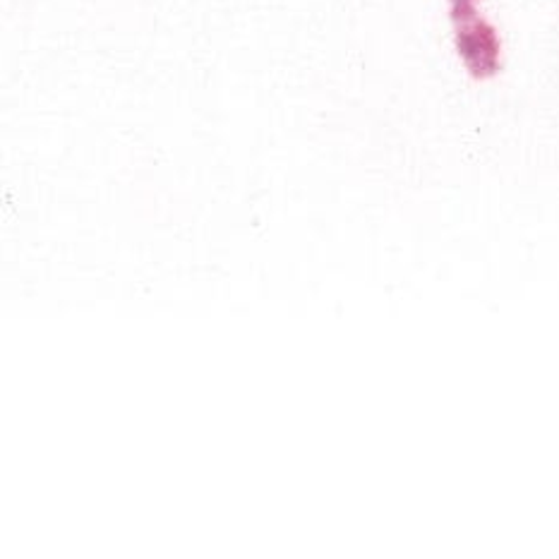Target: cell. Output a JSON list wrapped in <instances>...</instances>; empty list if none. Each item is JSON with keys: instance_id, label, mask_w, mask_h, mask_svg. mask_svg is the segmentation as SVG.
I'll use <instances>...</instances> for the list:
<instances>
[{"instance_id": "cell-2", "label": "cell", "mask_w": 559, "mask_h": 559, "mask_svg": "<svg viewBox=\"0 0 559 559\" xmlns=\"http://www.w3.org/2000/svg\"><path fill=\"white\" fill-rule=\"evenodd\" d=\"M464 3H478V0H449V5H464Z\"/></svg>"}, {"instance_id": "cell-1", "label": "cell", "mask_w": 559, "mask_h": 559, "mask_svg": "<svg viewBox=\"0 0 559 559\" xmlns=\"http://www.w3.org/2000/svg\"><path fill=\"white\" fill-rule=\"evenodd\" d=\"M454 24V44L461 63L473 80H490L502 68V41L492 24L480 15L478 3L449 5Z\"/></svg>"}]
</instances>
